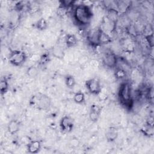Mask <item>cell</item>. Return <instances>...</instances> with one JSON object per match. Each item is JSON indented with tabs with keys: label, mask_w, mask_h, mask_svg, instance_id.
I'll return each mask as SVG.
<instances>
[{
	"label": "cell",
	"mask_w": 154,
	"mask_h": 154,
	"mask_svg": "<svg viewBox=\"0 0 154 154\" xmlns=\"http://www.w3.org/2000/svg\"><path fill=\"white\" fill-rule=\"evenodd\" d=\"M73 18L80 26L88 25L92 19L93 13L89 6L85 4L78 5L73 10Z\"/></svg>",
	"instance_id": "6da1fadb"
},
{
	"label": "cell",
	"mask_w": 154,
	"mask_h": 154,
	"mask_svg": "<svg viewBox=\"0 0 154 154\" xmlns=\"http://www.w3.org/2000/svg\"><path fill=\"white\" fill-rule=\"evenodd\" d=\"M118 95L120 101L124 106L129 108L132 106L133 101L131 87L128 82H123L120 85Z\"/></svg>",
	"instance_id": "7a4b0ae2"
},
{
	"label": "cell",
	"mask_w": 154,
	"mask_h": 154,
	"mask_svg": "<svg viewBox=\"0 0 154 154\" xmlns=\"http://www.w3.org/2000/svg\"><path fill=\"white\" fill-rule=\"evenodd\" d=\"M85 86L87 90L93 94L98 95L102 91V87L99 79L97 78H93L85 82Z\"/></svg>",
	"instance_id": "3957f363"
},
{
	"label": "cell",
	"mask_w": 154,
	"mask_h": 154,
	"mask_svg": "<svg viewBox=\"0 0 154 154\" xmlns=\"http://www.w3.org/2000/svg\"><path fill=\"white\" fill-rule=\"evenodd\" d=\"M26 60L25 54L21 51H12L9 55V61L14 66H20Z\"/></svg>",
	"instance_id": "277c9868"
},
{
	"label": "cell",
	"mask_w": 154,
	"mask_h": 154,
	"mask_svg": "<svg viewBox=\"0 0 154 154\" xmlns=\"http://www.w3.org/2000/svg\"><path fill=\"white\" fill-rule=\"evenodd\" d=\"M101 29H93L90 30L87 32V38L88 40V42H89L91 45L95 46L98 45H100L99 43V35Z\"/></svg>",
	"instance_id": "5b68a950"
},
{
	"label": "cell",
	"mask_w": 154,
	"mask_h": 154,
	"mask_svg": "<svg viewBox=\"0 0 154 154\" xmlns=\"http://www.w3.org/2000/svg\"><path fill=\"white\" fill-rule=\"evenodd\" d=\"M103 64L109 68L115 67L117 63V58L116 55L111 52L105 54L103 58Z\"/></svg>",
	"instance_id": "8992f818"
},
{
	"label": "cell",
	"mask_w": 154,
	"mask_h": 154,
	"mask_svg": "<svg viewBox=\"0 0 154 154\" xmlns=\"http://www.w3.org/2000/svg\"><path fill=\"white\" fill-rule=\"evenodd\" d=\"M60 127L65 132H71L73 128V120L69 116H64L60 121Z\"/></svg>",
	"instance_id": "52a82bcc"
},
{
	"label": "cell",
	"mask_w": 154,
	"mask_h": 154,
	"mask_svg": "<svg viewBox=\"0 0 154 154\" xmlns=\"http://www.w3.org/2000/svg\"><path fill=\"white\" fill-rule=\"evenodd\" d=\"M34 103L40 109H46L51 104V100L49 97L45 95H41L38 97H36Z\"/></svg>",
	"instance_id": "ba28073f"
},
{
	"label": "cell",
	"mask_w": 154,
	"mask_h": 154,
	"mask_svg": "<svg viewBox=\"0 0 154 154\" xmlns=\"http://www.w3.org/2000/svg\"><path fill=\"white\" fill-rule=\"evenodd\" d=\"M40 149L41 144L38 140L31 141L27 145V150L30 153H37Z\"/></svg>",
	"instance_id": "9c48e42d"
},
{
	"label": "cell",
	"mask_w": 154,
	"mask_h": 154,
	"mask_svg": "<svg viewBox=\"0 0 154 154\" xmlns=\"http://www.w3.org/2000/svg\"><path fill=\"white\" fill-rule=\"evenodd\" d=\"M20 129V123L16 120H11L7 126V130L8 132L11 134H16Z\"/></svg>",
	"instance_id": "30bf717a"
},
{
	"label": "cell",
	"mask_w": 154,
	"mask_h": 154,
	"mask_svg": "<svg viewBox=\"0 0 154 154\" xmlns=\"http://www.w3.org/2000/svg\"><path fill=\"white\" fill-rule=\"evenodd\" d=\"M78 40L75 34H68L65 38V43L68 47H73L77 44Z\"/></svg>",
	"instance_id": "8fae6325"
},
{
	"label": "cell",
	"mask_w": 154,
	"mask_h": 154,
	"mask_svg": "<svg viewBox=\"0 0 154 154\" xmlns=\"http://www.w3.org/2000/svg\"><path fill=\"white\" fill-rule=\"evenodd\" d=\"M106 138L108 141H114L118 137V132L115 128H111L106 132Z\"/></svg>",
	"instance_id": "7c38bea8"
},
{
	"label": "cell",
	"mask_w": 154,
	"mask_h": 154,
	"mask_svg": "<svg viewBox=\"0 0 154 154\" xmlns=\"http://www.w3.org/2000/svg\"><path fill=\"white\" fill-rule=\"evenodd\" d=\"M73 100L76 103L82 104L85 102V94L81 91H76L73 96Z\"/></svg>",
	"instance_id": "4fadbf2b"
},
{
	"label": "cell",
	"mask_w": 154,
	"mask_h": 154,
	"mask_svg": "<svg viewBox=\"0 0 154 154\" xmlns=\"http://www.w3.org/2000/svg\"><path fill=\"white\" fill-rule=\"evenodd\" d=\"M129 1H118L116 2L117 8L122 13L125 12L129 7Z\"/></svg>",
	"instance_id": "5bb4252c"
},
{
	"label": "cell",
	"mask_w": 154,
	"mask_h": 154,
	"mask_svg": "<svg viewBox=\"0 0 154 154\" xmlns=\"http://www.w3.org/2000/svg\"><path fill=\"white\" fill-rule=\"evenodd\" d=\"M142 132L146 136L150 137L153 135V126L146 123L141 128Z\"/></svg>",
	"instance_id": "9a60e30c"
},
{
	"label": "cell",
	"mask_w": 154,
	"mask_h": 154,
	"mask_svg": "<svg viewBox=\"0 0 154 154\" xmlns=\"http://www.w3.org/2000/svg\"><path fill=\"white\" fill-rule=\"evenodd\" d=\"M111 42V37L108 35V33L103 31L102 29L100 30V35H99V43L100 44H105Z\"/></svg>",
	"instance_id": "2e32d148"
},
{
	"label": "cell",
	"mask_w": 154,
	"mask_h": 154,
	"mask_svg": "<svg viewBox=\"0 0 154 154\" xmlns=\"http://www.w3.org/2000/svg\"><path fill=\"white\" fill-rule=\"evenodd\" d=\"M36 27L40 31H43L46 29L48 27V23L46 19L43 17L40 18L36 23Z\"/></svg>",
	"instance_id": "e0dca14e"
},
{
	"label": "cell",
	"mask_w": 154,
	"mask_h": 154,
	"mask_svg": "<svg viewBox=\"0 0 154 154\" xmlns=\"http://www.w3.org/2000/svg\"><path fill=\"white\" fill-rule=\"evenodd\" d=\"M65 84L67 87L72 88L76 85V81L72 75H67L65 78Z\"/></svg>",
	"instance_id": "ac0fdd59"
},
{
	"label": "cell",
	"mask_w": 154,
	"mask_h": 154,
	"mask_svg": "<svg viewBox=\"0 0 154 154\" xmlns=\"http://www.w3.org/2000/svg\"><path fill=\"white\" fill-rule=\"evenodd\" d=\"M8 89V83L6 79H3L0 82V90L1 94H4L7 93Z\"/></svg>",
	"instance_id": "d6986e66"
},
{
	"label": "cell",
	"mask_w": 154,
	"mask_h": 154,
	"mask_svg": "<svg viewBox=\"0 0 154 154\" xmlns=\"http://www.w3.org/2000/svg\"><path fill=\"white\" fill-rule=\"evenodd\" d=\"M126 71L122 69V68H118L116 70L115 73H114V76L117 79H122L123 78L126 76Z\"/></svg>",
	"instance_id": "ffe728a7"
},
{
	"label": "cell",
	"mask_w": 154,
	"mask_h": 154,
	"mask_svg": "<svg viewBox=\"0 0 154 154\" xmlns=\"http://www.w3.org/2000/svg\"><path fill=\"white\" fill-rule=\"evenodd\" d=\"M67 9H68V7L60 4V5L58 6V7L57 8V14L60 16H65L68 11Z\"/></svg>",
	"instance_id": "44dd1931"
},
{
	"label": "cell",
	"mask_w": 154,
	"mask_h": 154,
	"mask_svg": "<svg viewBox=\"0 0 154 154\" xmlns=\"http://www.w3.org/2000/svg\"><path fill=\"white\" fill-rule=\"evenodd\" d=\"M27 75L31 77L34 78L38 74V70L35 66H31L27 70Z\"/></svg>",
	"instance_id": "7402d4cb"
},
{
	"label": "cell",
	"mask_w": 154,
	"mask_h": 154,
	"mask_svg": "<svg viewBox=\"0 0 154 154\" xmlns=\"http://www.w3.org/2000/svg\"><path fill=\"white\" fill-rule=\"evenodd\" d=\"M99 115H100L99 113L90 110L89 113V119L91 122H95L98 120L99 117Z\"/></svg>",
	"instance_id": "603a6c76"
},
{
	"label": "cell",
	"mask_w": 154,
	"mask_h": 154,
	"mask_svg": "<svg viewBox=\"0 0 154 154\" xmlns=\"http://www.w3.org/2000/svg\"><path fill=\"white\" fill-rule=\"evenodd\" d=\"M146 40L147 42V43H149V46L152 47L153 45V34H150V35H147L146 37Z\"/></svg>",
	"instance_id": "cb8c5ba5"
},
{
	"label": "cell",
	"mask_w": 154,
	"mask_h": 154,
	"mask_svg": "<svg viewBox=\"0 0 154 154\" xmlns=\"http://www.w3.org/2000/svg\"><path fill=\"white\" fill-rule=\"evenodd\" d=\"M90 110L91 111H95V112H97L98 113H100V111H101V108L96 105V104H93L91 106V108H90Z\"/></svg>",
	"instance_id": "d4e9b609"
},
{
	"label": "cell",
	"mask_w": 154,
	"mask_h": 154,
	"mask_svg": "<svg viewBox=\"0 0 154 154\" xmlns=\"http://www.w3.org/2000/svg\"><path fill=\"white\" fill-rule=\"evenodd\" d=\"M89 63H90V66L93 69H96L99 67V62L96 60H92L91 61H90V62Z\"/></svg>",
	"instance_id": "484cf974"
},
{
	"label": "cell",
	"mask_w": 154,
	"mask_h": 154,
	"mask_svg": "<svg viewBox=\"0 0 154 154\" xmlns=\"http://www.w3.org/2000/svg\"><path fill=\"white\" fill-rule=\"evenodd\" d=\"M31 60L33 62H36V61H38L41 60V57L38 54H33L31 57Z\"/></svg>",
	"instance_id": "4316f807"
},
{
	"label": "cell",
	"mask_w": 154,
	"mask_h": 154,
	"mask_svg": "<svg viewBox=\"0 0 154 154\" xmlns=\"http://www.w3.org/2000/svg\"><path fill=\"white\" fill-rule=\"evenodd\" d=\"M88 62L87 57L83 56L79 58V63L82 64H85Z\"/></svg>",
	"instance_id": "83f0119b"
},
{
	"label": "cell",
	"mask_w": 154,
	"mask_h": 154,
	"mask_svg": "<svg viewBox=\"0 0 154 154\" xmlns=\"http://www.w3.org/2000/svg\"><path fill=\"white\" fill-rule=\"evenodd\" d=\"M71 144L73 146H76L78 144V141L77 140V139H73L71 141Z\"/></svg>",
	"instance_id": "f1b7e54d"
}]
</instances>
